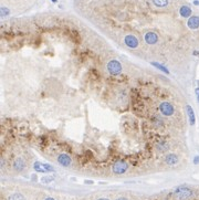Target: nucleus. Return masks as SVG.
<instances>
[{"label":"nucleus","instance_id":"nucleus-24","mask_svg":"<svg viewBox=\"0 0 199 200\" xmlns=\"http://www.w3.org/2000/svg\"><path fill=\"white\" fill-rule=\"evenodd\" d=\"M116 200H127V199H126L125 197H119V198H117Z\"/></svg>","mask_w":199,"mask_h":200},{"label":"nucleus","instance_id":"nucleus-26","mask_svg":"<svg viewBox=\"0 0 199 200\" xmlns=\"http://www.w3.org/2000/svg\"><path fill=\"white\" fill-rule=\"evenodd\" d=\"M98 200H110V199H107V198H100Z\"/></svg>","mask_w":199,"mask_h":200},{"label":"nucleus","instance_id":"nucleus-20","mask_svg":"<svg viewBox=\"0 0 199 200\" xmlns=\"http://www.w3.org/2000/svg\"><path fill=\"white\" fill-rule=\"evenodd\" d=\"M194 164L195 165L199 164V156H195V157H194Z\"/></svg>","mask_w":199,"mask_h":200},{"label":"nucleus","instance_id":"nucleus-23","mask_svg":"<svg viewBox=\"0 0 199 200\" xmlns=\"http://www.w3.org/2000/svg\"><path fill=\"white\" fill-rule=\"evenodd\" d=\"M194 5H195V6H199V1H198V0H195V1H194Z\"/></svg>","mask_w":199,"mask_h":200},{"label":"nucleus","instance_id":"nucleus-6","mask_svg":"<svg viewBox=\"0 0 199 200\" xmlns=\"http://www.w3.org/2000/svg\"><path fill=\"white\" fill-rule=\"evenodd\" d=\"M58 163L61 165V166L67 167V166H70V165H71V163H72V159H71V157L67 154H61V155H59Z\"/></svg>","mask_w":199,"mask_h":200},{"label":"nucleus","instance_id":"nucleus-8","mask_svg":"<svg viewBox=\"0 0 199 200\" xmlns=\"http://www.w3.org/2000/svg\"><path fill=\"white\" fill-rule=\"evenodd\" d=\"M145 41H146V43H148V44H155V43L158 41V36H157L155 32H147L146 34H145Z\"/></svg>","mask_w":199,"mask_h":200},{"label":"nucleus","instance_id":"nucleus-7","mask_svg":"<svg viewBox=\"0 0 199 200\" xmlns=\"http://www.w3.org/2000/svg\"><path fill=\"white\" fill-rule=\"evenodd\" d=\"M124 41H125L126 46L131 49L137 48V46H138V40H137V38L134 36H126Z\"/></svg>","mask_w":199,"mask_h":200},{"label":"nucleus","instance_id":"nucleus-9","mask_svg":"<svg viewBox=\"0 0 199 200\" xmlns=\"http://www.w3.org/2000/svg\"><path fill=\"white\" fill-rule=\"evenodd\" d=\"M186 112H187V116H188V119H189V124L191 125V126H194V125L196 124V116H195L193 107L190 105H187Z\"/></svg>","mask_w":199,"mask_h":200},{"label":"nucleus","instance_id":"nucleus-25","mask_svg":"<svg viewBox=\"0 0 199 200\" xmlns=\"http://www.w3.org/2000/svg\"><path fill=\"white\" fill-rule=\"evenodd\" d=\"M44 200H55V199H53V198H51V197H48V198H46Z\"/></svg>","mask_w":199,"mask_h":200},{"label":"nucleus","instance_id":"nucleus-27","mask_svg":"<svg viewBox=\"0 0 199 200\" xmlns=\"http://www.w3.org/2000/svg\"><path fill=\"white\" fill-rule=\"evenodd\" d=\"M52 2H58V0H51Z\"/></svg>","mask_w":199,"mask_h":200},{"label":"nucleus","instance_id":"nucleus-5","mask_svg":"<svg viewBox=\"0 0 199 200\" xmlns=\"http://www.w3.org/2000/svg\"><path fill=\"white\" fill-rule=\"evenodd\" d=\"M159 111L162 113L163 115L165 116H170L174 114V106L169 102H163L159 106Z\"/></svg>","mask_w":199,"mask_h":200},{"label":"nucleus","instance_id":"nucleus-13","mask_svg":"<svg viewBox=\"0 0 199 200\" xmlns=\"http://www.w3.org/2000/svg\"><path fill=\"white\" fill-rule=\"evenodd\" d=\"M179 13H180L181 17L188 18V17H190V15H191V9H190L188 6H183V7H180V9H179Z\"/></svg>","mask_w":199,"mask_h":200},{"label":"nucleus","instance_id":"nucleus-3","mask_svg":"<svg viewBox=\"0 0 199 200\" xmlns=\"http://www.w3.org/2000/svg\"><path fill=\"white\" fill-rule=\"evenodd\" d=\"M127 169H129V165L124 160H118L116 163H114L113 167H112L113 173L116 174V175H123L127 171Z\"/></svg>","mask_w":199,"mask_h":200},{"label":"nucleus","instance_id":"nucleus-22","mask_svg":"<svg viewBox=\"0 0 199 200\" xmlns=\"http://www.w3.org/2000/svg\"><path fill=\"white\" fill-rule=\"evenodd\" d=\"M194 55H196V57H199V51H194L193 52Z\"/></svg>","mask_w":199,"mask_h":200},{"label":"nucleus","instance_id":"nucleus-16","mask_svg":"<svg viewBox=\"0 0 199 200\" xmlns=\"http://www.w3.org/2000/svg\"><path fill=\"white\" fill-rule=\"evenodd\" d=\"M8 200H26V199L21 194H13L10 196Z\"/></svg>","mask_w":199,"mask_h":200},{"label":"nucleus","instance_id":"nucleus-10","mask_svg":"<svg viewBox=\"0 0 199 200\" xmlns=\"http://www.w3.org/2000/svg\"><path fill=\"white\" fill-rule=\"evenodd\" d=\"M187 24H188V28L193 29V30L198 29L199 28V17H197V16H193V17H190V18L188 19Z\"/></svg>","mask_w":199,"mask_h":200},{"label":"nucleus","instance_id":"nucleus-11","mask_svg":"<svg viewBox=\"0 0 199 200\" xmlns=\"http://www.w3.org/2000/svg\"><path fill=\"white\" fill-rule=\"evenodd\" d=\"M178 156L176 154H168L166 155L165 157V163L166 164H168L169 166H174L178 163Z\"/></svg>","mask_w":199,"mask_h":200},{"label":"nucleus","instance_id":"nucleus-4","mask_svg":"<svg viewBox=\"0 0 199 200\" xmlns=\"http://www.w3.org/2000/svg\"><path fill=\"white\" fill-rule=\"evenodd\" d=\"M33 168L38 173H52L54 171V168H53L51 165L49 164H42V163H39V161H36L33 164Z\"/></svg>","mask_w":199,"mask_h":200},{"label":"nucleus","instance_id":"nucleus-18","mask_svg":"<svg viewBox=\"0 0 199 200\" xmlns=\"http://www.w3.org/2000/svg\"><path fill=\"white\" fill-rule=\"evenodd\" d=\"M157 147H158V149L160 150V152H166V150L169 148V145H167V144L164 143V144H159Z\"/></svg>","mask_w":199,"mask_h":200},{"label":"nucleus","instance_id":"nucleus-21","mask_svg":"<svg viewBox=\"0 0 199 200\" xmlns=\"http://www.w3.org/2000/svg\"><path fill=\"white\" fill-rule=\"evenodd\" d=\"M195 93H196V96H197V101H198V103H199V88H197L196 90H195Z\"/></svg>","mask_w":199,"mask_h":200},{"label":"nucleus","instance_id":"nucleus-17","mask_svg":"<svg viewBox=\"0 0 199 200\" xmlns=\"http://www.w3.org/2000/svg\"><path fill=\"white\" fill-rule=\"evenodd\" d=\"M54 180V178H53L52 176H46V177H43L42 179H41V181L43 182V184H49V182L53 181Z\"/></svg>","mask_w":199,"mask_h":200},{"label":"nucleus","instance_id":"nucleus-12","mask_svg":"<svg viewBox=\"0 0 199 200\" xmlns=\"http://www.w3.org/2000/svg\"><path fill=\"white\" fill-rule=\"evenodd\" d=\"M25 161H23V159H21V158H17L15 160V163H13V168H15L17 171H21V170L25 169Z\"/></svg>","mask_w":199,"mask_h":200},{"label":"nucleus","instance_id":"nucleus-28","mask_svg":"<svg viewBox=\"0 0 199 200\" xmlns=\"http://www.w3.org/2000/svg\"><path fill=\"white\" fill-rule=\"evenodd\" d=\"M197 83H198V88H199V80H198V81H197Z\"/></svg>","mask_w":199,"mask_h":200},{"label":"nucleus","instance_id":"nucleus-15","mask_svg":"<svg viewBox=\"0 0 199 200\" xmlns=\"http://www.w3.org/2000/svg\"><path fill=\"white\" fill-rule=\"evenodd\" d=\"M153 2L157 7H166L168 5V0H153Z\"/></svg>","mask_w":199,"mask_h":200},{"label":"nucleus","instance_id":"nucleus-19","mask_svg":"<svg viewBox=\"0 0 199 200\" xmlns=\"http://www.w3.org/2000/svg\"><path fill=\"white\" fill-rule=\"evenodd\" d=\"M8 13H9V10L7 9V8H5V7H2V8H1V16L5 17V16H7Z\"/></svg>","mask_w":199,"mask_h":200},{"label":"nucleus","instance_id":"nucleus-14","mask_svg":"<svg viewBox=\"0 0 199 200\" xmlns=\"http://www.w3.org/2000/svg\"><path fill=\"white\" fill-rule=\"evenodd\" d=\"M152 65H154L155 67H157V69L160 70L162 72L166 73V74H169V70L165 67V65H163V64L158 63V62H152Z\"/></svg>","mask_w":199,"mask_h":200},{"label":"nucleus","instance_id":"nucleus-1","mask_svg":"<svg viewBox=\"0 0 199 200\" xmlns=\"http://www.w3.org/2000/svg\"><path fill=\"white\" fill-rule=\"evenodd\" d=\"M174 195L176 196V198L179 200H187L191 198L194 196L193 189H190L189 187L186 186H179L174 190Z\"/></svg>","mask_w":199,"mask_h":200},{"label":"nucleus","instance_id":"nucleus-2","mask_svg":"<svg viewBox=\"0 0 199 200\" xmlns=\"http://www.w3.org/2000/svg\"><path fill=\"white\" fill-rule=\"evenodd\" d=\"M107 71L110 72V74L112 75H118L122 72V65L118 61L116 60H111L107 63Z\"/></svg>","mask_w":199,"mask_h":200}]
</instances>
